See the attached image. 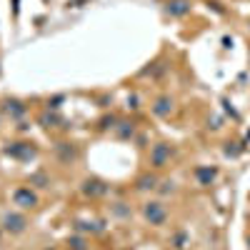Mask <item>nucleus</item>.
I'll return each mask as SVG.
<instances>
[{
    "label": "nucleus",
    "instance_id": "nucleus-2",
    "mask_svg": "<svg viewBox=\"0 0 250 250\" xmlns=\"http://www.w3.org/2000/svg\"><path fill=\"white\" fill-rule=\"evenodd\" d=\"M170 155H173V148L168 143H158L150 148V165L153 168H165L170 163Z\"/></svg>",
    "mask_w": 250,
    "mask_h": 250
},
{
    "label": "nucleus",
    "instance_id": "nucleus-4",
    "mask_svg": "<svg viewBox=\"0 0 250 250\" xmlns=\"http://www.w3.org/2000/svg\"><path fill=\"white\" fill-rule=\"evenodd\" d=\"M25 225H28V220H25V215H5L3 218V228H5V230H10V233H23L25 230Z\"/></svg>",
    "mask_w": 250,
    "mask_h": 250
},
{
    "label": "nucleus",
    "instance_id": "nucleus-5",
    "mask_svg": "<svg viewBox=\"0 0 250 250\" xmlns=\"http://www.w3.org/2000/svg\"><path fill=\"white\" fill-rule=\"evenodd\" d=\"M153 113H155L158 118H168V115L173 113V98L160 95V98L153 103Z\"/></svg>",
    "mask_w": 250,
    "mask_h": 250
},
{
    "label": "nucleus",
    "instance_id": "nucleus-7",
    "mask_svg": "<svg viewBox=\"0 0 250 250\" xmlns=\"http://www.w3.org/2000/svg\"><path fill=\"white\" fill-rule=\"evenodd\" d=\"M105 190H108V188L103 185V183H98V180H88V183H85V193H88V195H103Z\"/></svg>",
    "mask_w": 250,
    "mask_h": 250
},
{
    "label": "nucleus",
    "instance_id": "nucleus-8",
    "mask_svg": "<svg viewBox=\"0 0 250 250\" xmlns=\"http://www.w3.org/2000/svg\"><path fill=\"white\" fill-rule=\"evenodd\" d=\"M155 183H158V178H155V175H145V178H140V180H138V188H140V190H153Z\"/></svg>",
    "mask_w": 250,
    "mask_h": 250
},
{
    "label": "nucleus",
    "instance_id": "nucleus-9",
    "mask_svg": "<svg viewBox=\"0 0 250 250\" xmlns=\"http://www.w3.org/2000/svg\"><path fill=\"white\" fill-rule=\"evenodd\" d=\"M198 178H200L203 185H208V183L215 178V170H203V168H200V170H198Z\"/></svg>",
    "mask_w": 250,
    "mask_h": 250
},
{
    "label": "nucleus",
    "instance_id": "nucleus-6",
    "mask_svg": "<svg viewBox=\"0 0 250 250\" xmlns=\"http://www.w3.org/2000/svg\"><path fill=\"white\" fill-rule=\"evenodd\" d=\"M168 13L170 15H185V13H190V3H185V0H173V3H168Z\"/></svg>",
    "mask_w": 250,
    "mask_h": 250
},
{
    "label": "nucleus",
    "instance_id": "nucleus-3",
    "mask_svg": "<svg viewBox=\"0 0 250 250\" xmlns=\"http://www.w3.org/2000/svg\"><path fill=\"white\" fill-rule=\"evenodd\" d=\"M13 203L18 208H23V210H28V208L38 205V195L30 190V188H15V190H13Z\"/></svg>",
    "mask_w": 250,
    "mask_h": 250
},
{
    "label": "nucleus",
    "instance_id": "nucleus-1",
    "mask_svg": "<svg viewBox=\"0 0 250 250\" xmlns=\"http://www.w3.org/2000/svg\"><path fill=\"white\" fill-rule=\"evenodd\" d=\"M143 215H145V220H148L150 225L160 228L165 220H168V208H165L160 200H148L143 205Z\"/></svg>",
    "mask_w": 250,
    "mask_h": 250
}]
</instances>
